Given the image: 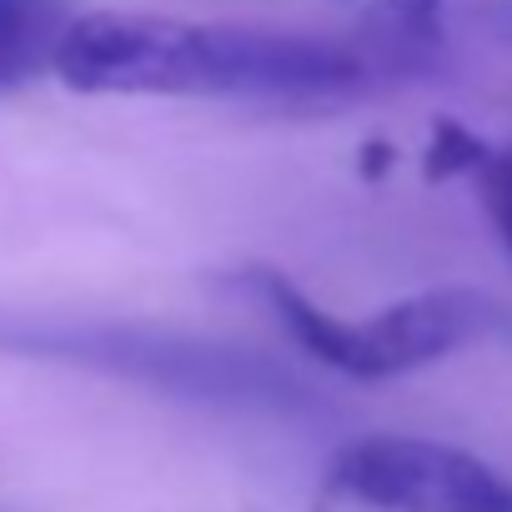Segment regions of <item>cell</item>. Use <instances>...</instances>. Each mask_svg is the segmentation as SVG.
<instances>
[{"label": "cell", "instance_id": "cell-1", "mask_svg": "<svg viewBox=\"0 0 512 512\" xmlns=\"http://www.w3.org/2000/svg\"><path fill=\"white\" fill-rule=\"evenodd\" d=\"M81 96H337L362 86V56L262 26H201L146 11L71 16L56 71Z\"/></svg>", "mask_w": 512, "mask_h": 512}, {"label": "cell", "instance_id": "cell-2", "mask_svg": "<svg viewBox=\"0 0 512 512\" xmlns=\"http://www.w3.org/2000/svg\"><path fill=\"white\" fill-rule=\"evenodd\" d=\"M246 282L262 292V302L277 312V322L307 357H317L322 367L357 377V382H387V377L432 367L447 352L507 327V307L472 287L417 292V297H402V302L372 312L367 322H347V317H332L327 307H317L282 272H251Z\"/></svg>", "mask_w": 512, "mask_h": 512}, {"label": "cell", "instance_id": "cell-3", "mask_svg": "<svg viewBox=\"0 0 512 512\" xmlns=\"http://www.w3.org/2000/svg\"><path fill=\"white\" fill-rule=\"evenodd\" d=\"M0 352L71 362L111 377H131L191 402H236V407H282L302 387L251 352L151 332V327H91V322H0Z\"/></svg>", "mask_w": 512, "mask_h": 512}, {"label": "cell", "instance_id": "cell-4", "mask_svg": "<svg viewBox=\"0 0 512 512\" xmlns=\"http://www.w3.org/2000/svg\"><path fill=\"white\" fill-rule=\"evenodd\" d=\"M327 492L372 512H512V477L427 437H357L327 467Z\"/></svg>", "mask_w": 512, "mask_h": 512}, {"label": "cell", "instance_id": "cell-5", "mask_svg": "<svg viewBox=\"0 0 512 512\" xmlns=\"http://www.w3.org/2000/svg\"><path fill=\"white\" fill-rule=\"evenodd\" d=\"M66 26V0H0V91L56 71Z\"/></svg>", "mask_w": 512, "mask_h": 512}, {"label": "cell", "instance_id": "cell-6", "mask_svg": "<svg viewBox=\"0 0 512 512\" xmlns=\"http://www.w3.org/2000/svg\"><path fill=\"white\" fill-rule=\"evenodd\" d=\"M492 161V146L482 136H472L457 121H437L432 126V146H427V181H452V176H477Z\"/></svg>", "mask_w": 512, "mask_h": 512}, {"label": "cell", "instance_id": "cell-7", "mask_svg": "<svg viewBox=\"0 0 512 512\" xmlns=\"http://www.w3.org/2000/svg\"><path fill=\"white\" fill-rule=\"evenodd\" d=\"M362 156H367V161H362V176H382V171L392 166V146H387V141H372Z\"/></svg>", "mask_w": 512, "mask_h": 512}]
</instances>
